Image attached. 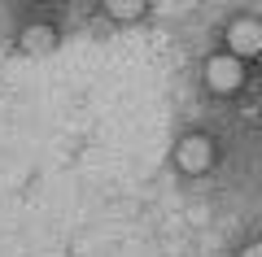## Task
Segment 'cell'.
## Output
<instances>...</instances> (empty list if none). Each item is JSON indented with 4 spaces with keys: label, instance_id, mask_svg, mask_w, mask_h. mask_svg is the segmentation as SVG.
I'll list each match as a JSON object with an SVG mask.
<instances>
[{
    "label": "cell",
    "instance_id": "3957f363",
    "mask_svg": "<svg viewBox=\"0 0 262 257\" xmlns=\"http://www.w3.org/2000/svg\"><path fill=\"white\" fill-rule=\"evenodd\" d=\"M227 48L241 57H258L262 53V22L258 18H236L227 27Z\"/></svg>",
    "mask_w": 262,
    "mask_h": 257
},
{
    "label": "cell",
    "instance_id": "6da1fadb",
    "mask_svg": "<svg viewBox=\"0 0 262 257\" xmlns=\"http://www.w3.org/2000/svg\"><path fill=\"white\" fill-rule=\"evenodd\" d=\"M245 57L241 53H214L206 61V87L210 92H236L245 83Z\"/></svg>",
    "mask_w": 262,
    "mask_h": 257
},
{
    "label": "cell",
    "instance_id": "277c9868",
    "mask_svg": "<svg viewBox=\"0 0 262 257\" xmlns=\"http://www.w3.org/2000/svg\"><path fill=\"white\" fill-rule=\"evenodd\" d=\"M18 48H22L27 57H44V53H53V48H57V31L44 27V22H31V27H22Z\"/></svg>",
    "mask_w": 262,
    "mask_h": 257
},
{
    "label": "cell",
    "instance_id": "5b68a950",
    "mask_svg": "<svg viewBox=\"0 0 262 257\" xmlns=\"http://www.w3.org/2000/svg\"><path fill=\"white\" fill-rule=\"evenodd\" d=\"M101 5L114 22H136L144 13V0H101Z\"/></svg>",
    "mask_w": 262,
    "mask_h": 257
},
{
    "label": "cell",
    "instance_id": "8992f818",
    "mask_svg": "<svg viewBox=\"0 0 262 257\" xmlns=\"http://www.w3.org/2000/svg\"><path fill=\"white\" fill-rule=\"evenodd\" d=\"M241 257H262V244H249V248H245Z\"/></svg>",
    "mask_w": 262,
    "mask_h": 257
},
{
    "label": "cell",
    "instance_id": "7a4b0ae2",
    "mask_svg": "<svg viewBox=\"0 0 262 257\" xmlns=\"http://www.w3.org/2000/svg\"><path fill=\"white\" fill-rule=\"evenodd\" d=\"M175 166L184 175H206L210 166H214V144L206 135H184L175 144Z\"/></svg>",
    "mask_w": 262,
    "mask_h": 257
}]
</instances>
